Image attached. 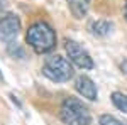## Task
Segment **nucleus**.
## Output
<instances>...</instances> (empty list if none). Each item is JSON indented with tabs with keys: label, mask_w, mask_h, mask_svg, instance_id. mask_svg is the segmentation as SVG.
I'll return each mask as SVG.
<instances>
[{
	"label": "nucleus",
	"mask_w": 127,
	"mask_h": 125,
	"mask_svg": "<svg viewBox=\"0 0 127 125\" xmlns=\"http://www.w3.org/2000/svg\"><path fill=\"white\" fill-rule=\"evenodd\" d=\"M26 41L31 46V49L37 54H48L56 48L58 42V36L56 30L49 25L44 20H37L32 25H29L27 34H26Z\"/></svg>",
	"instance_id": "1"
},
{
	"label": "nucleus",
	"mask_w": 127,
	"mask_h": 125,
	"mask_svg": "<svg viewBox=\"0 0 127 125\" xmlns=\"http://www.w3.org/2000/svg\"><path fill=\"white\" fill-rule=\"evenodd\" d=\"M59 118L66 125H90L92 124V113L88 106L75 96L64 98L59 108Z\"/></svg>",
	"instance_id": "2"
},
{
	"label": "nucleus",
	"mask_w": 127,
	"mask_h": 125,
	"mask_svg": "<svg viewBox=\"0 0 127 125\" xmlns=\"http://www.w3.org/2000/svg\"><path fill=\"white\" fill-rule=\"evenodd\" d=\"M41 71H42V75L48 79L54 81V83L69 81L73 78V75H75L73 66H71V61L63 58V56H59V54H53V56L46 58Z\"/></svg>",
	"instance_id": "3"
},
{
	"label": "nucleus",
	"mask_w": 127,
	"mask_h": 125,
	"mask_svg": "<svg viewBox=\"0 0 127 125\" xmlns=\"http://www.w3.org/2000/svg\"><path fill=\"white\" fill-rule=\"evenodd\" d=\"M64 49H66V54H68L69 61L75 66H78L80 69H92V68L95 66L92 56L88 54V51L81 44H78L76 41L66 39L64 41Z\"/></svg>",
	"instance_id": "4"
},
{
	"label": "nucleus",
	"mask_w": 127,
	"mask_h": 125,
	"mask_svg": "<svg viewBox=\"0 0 127 125\" xmlns=\"http://www.w3.org/2000/svg\"><path fill=\"white\" fill-rule=\"evenodd\" d=\"M20 30V19L15 15V14H5L0 17V41L3 42H12L15 41V37L19 36Z\"/></svg>",
	"instance_id": "5"
},
{
	"label": "nucleus",
	"mask_w": 127,
	"mask_h": 125,
	"mask_svg": "<svg viewBox=\"0 0 127 125\" xmlns=\"http://www.w3.org/2000/svg\"><path fill=\"white\" fill-rule=\"evenodd\" d=\"M75 90H76L83 98H87L90 101H97L98 100L97 85H95L93 79L88 78L87 75H81V76L76 78V81H75Z\"/></svg>",
	"instance_id": "6"
},
{
	"label": "nucleus",
	"mask_w": 127,
	"mask_h": 125,
	"mask_svg": "<svg viewBox=\"0 0 127 125\" xmlns=\"http://www.w3.org/2000/svg\"><path fill=\"white\" fill-rule=\"evenodd\" d=\"M88 30L95 37H105V36H108L114 30V24L107 19H97L88 24Z\"/></svg>",
	"instance_id": "7"
},
{
	"label": "nucleus",
	"mask_w": 127,
	"mask_h": 125,
	"mask_svg": "<svg viewBox=\"0 0 127 125\" xmlns=\"http://www.w3.org/2000/svg\"><path fill=\"white\" fill-rule=\"evenodd\" d=\"M69 12L76 17V19H83L87 17L88 9H90V0H66Z\"/></svg>",
	"instance_id": "8"
},
{
	"label": "nucleus",
	"mask_w": 127,
	"mask_h": 125,
	"mask_svg": "<svg viewBox=\"0 0 127 125\" xmlns=\"http://www.w3.org/2000/svg\"><path fill=\"white\" fill-rule=\"evenodd\" d=\"M110 100H112V103H114V106H115L117 110L127 113V95L126 93H122V91H114V93L110 95Z\"/></svg>",
	"instance_id": "9"
},
{
	"label": "nucleus",
	"mask_w": 127,
	"mask_h": 125,
	"mask_svg": "<svg viewBox=\"0 0 127 125\" xmlns=\"http://www.w3.org/2000/svg\"><path fill=\"white\" fill-rule=\"evenodd\" d=\"M7 52H9L12 58H17V59L26 58V51H24V49H22V46H20V44H17L15 41H12V42H9V44H7Z\"/></svg>",
	"instance_id": "10"
},
{
	"label": "nucleus",
	"mask_w": 127,
	"mask_h": 125,
	"mask_svg": "<svg viewBox=\"0 0 127 125\" xmlns=\"http://www.w3.org/2000/svg\"><path fill=\"white\" fill-rule=\"evenodd\" d=\"M98 125H126L122 120H119L117 117L114 115H102L100 118H98Z\"/></svg>",
	"instance_id": "11"
},
{
	"label": "nucleus",
	"mask_w": 127,
	"mask_h": 125,
	"mask_svg": "<svg viewBox=\"0 0 127 125\" xmlns=\"http://www.w3.org/2000/svg\"><path fill=\"white\" fill-rule=\"evenodd\" d=\"M120 71H122V73L127 76V59H124V61L120 63Z\"/></svg>",
	"instance_id": "12"
},
{
	"label": "nucleus",
	"mask_w": 127,
	"mask_h": 125,
	"mask_svg": "<svg viewBox=\"0 0 127 125\" xmlns=\"http://www.w3.org/2000/svg\"><path fill=\"white\" fill-rule=\"evenodd\" d=\"M124 17L127 20V0H126V3H124Z\"/></svg>",
	"instance_id": "13"
},
{
	"label": "nucleus",
	"mask_w": 127,
	"mask_h": 125,
	"mask_svg": "<svg viewBox=\"0 0 127 125\" xmlns=\"http://www.w3.org/2000/svg\"><path fill=\"white\" fill-rule=\"evenodd\" d=\"M2 7H3V0H0V9H2Z\"/></svg>",
	"instance_id": "14"
},
{
	"label": "nucleus",
	"mask_w": 127,
	"mask_h": 125,
	"mask_svg": "<svg viewBox=\"0 0 127 125\" xmlns=\"http://www.w3.org/2000/svg\"><path fill=\"white\" fill-rule=\"evenodd\" d=\"M0 78H2V79H3V76H2V73H0Z\"/></svg>",
	"instance_id": "15"
}]
</instances>
